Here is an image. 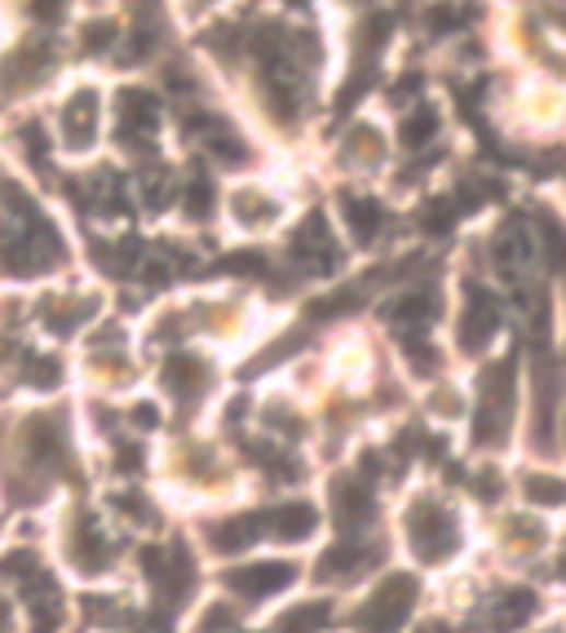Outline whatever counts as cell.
I'll return each instance as SVG.
<instances>
[{"label": "cell", "mask_w": 566, "mask_h": 633, "mask_svg": "<svg viewBox=\"0 0 566 633\" xmlns=\"http://www.w3.org/2000/svg\"><path fill=\"white\" fill-rule=\"evenodd\" d=\"M120 147L129 142L134 151H147V138L160 129V102L147 89H120Z\"/></svg>", "instance_id": "6da1fadb"}, {"label": "cell", "mask_w": 566, "mask_h": 633, "mask_svg": "<svg viewBox=\"0 0 566 633\" xmlns=\"http://www.w3.org/2000/svg\"><path fill=\"white\" fill-rule=\"evenodd\" d=\"M407 607H412V585L407 580H385L381 594L363 607V624L377 629V633H390L407 615Z\"/></svg>", "instance_id": "7a4b0ae2"}, {"label": "cell", "mask_w": 566, "mask_h": 633, "mask_svg": "<svg viewBox=\"0 0 566 633\" xmlns=\"http://www.w3.org/2000/svg\"><path fill=\"white\" fill-rule=\"evenodd\" d=\"M93 129H97V93L93 89H80L67 107H62V138L67 147H89L93 142Z\"/></svg>", "instance_id": "3957f363"}, {"label": "cell", "mask_w": 566, "mask_h": 633, "mask_svg": "<svg viewBox=\"0 0 566 633\" xmlns=\"http://www.w3.org/2000/svg\"><path fill=\"white\" fill-rule=\"evenodd\" d=\"M500 329V314H496V301L487 292H470V310H465V324H461V346L465 350H478L492 342V333Z\"/></svg>", "instance_id": "277c9868"}, {"label": "cell", "mask_w": 566, "mask_h": 633, "mask_svg": "<svg viewBox=\"0 0 566 633\" xmlns=\"http://www.w3.org/2000/svg\"><path fill=\"white\" fill-rule=\"evenodd\" d=\"M292 567L288 563H257V567H244V572H235V576H226V585H235L240 594H249V598H262V594H275V589H284V585H292Z\"/></svg>", "instance_id": "5b68a950"}, {"label": "cell", "mask_w": 566, "mask_h": 633, "mask_svg": "<svg viewBox=\"0 0 566 633\" xmlns=\"http://www.w3.org/2000/svg\"><path fill=\"white\" fill-rule=\"evenodd\" d=\"M346 222H350L355 240H363V244H368V240L381 231L385 214H381V204H377V199H368V195H346Z\"/></svg>", "instance_id": "8992f818"}, {"label": "cell", "mask_w": 566, "mask_h": 633, "mask_svg": "<svg viewBox=\"0 0 566 633\" xmlns=\"http://www.w3.org/2000/svg\"><path fill=\"white\" fill-rule=\"evenodd\" d=\"M45 67H49V49H45V45H27L23 54L10 58L5 84H14V80H36V76H45Z\"/></svg>", "instance_id": "52a82bcc"}, {"label": "cell", "mask_w": 566, "mask_h": 633, "mask_svg": "<svg viewBox=\"0 0 566 633\" xmlns=\"http://www.w3.org/2000/svg\"><path fill=\"white\" fill-rule=\"evenodd\" d=\"M390 320H394V324H407V333H412V329H425V324H429V297H425V292L398 297V301L390 306Z\"/></svg>", "instance_id": "ba28073f"}, {"label": "cell", "mask_w": 566, "mask_h": 633, "mask_svg": "<svg viewBox=\"0 0 566 633\" xmlns=\"http://www.w3.org/2000/svg\"><path fill=\"white\" fill-rule=\"evenodd\" d=\"M323 620H327V602H305V607H292V611H284V620H279V633H314Z\"/></svg>", "instance_id": "9c48e42d"}, {"label": "cell", "mask_w": 566, "mask_h": 633, "mask_svg": "<svg viewBox=\"0 0 566 633\" xmlns=\"http://www.w3.org/2000/svg\"><path fill=\"white\" fill-rule=\"evenodd\" d=\"M164 377H169L173 394H182V399H186L190 390L199 394V377H204V372L195 368V359H186V355H173V359H169V368H164Z\"/></svg>", "instance_id": "30bf717a"}, {"label": "cell", "mask_w": 566, "mask_h": 633, "mask_svg": "<svg viewBox=\"0 0 566 633\" xmlns=\"http://www.w3.org/2000/svg\"><path fill=\"white\" fill-rule=\"evenodd\" d=\"M204 134H208L204 142H208V147H212L221 160H244V142H240V134H235V129H226V125H217V120H212V125H204Z\"/></svg>", "instance_id": "8fae6325"}, {"label": "cell", "mask_w": 566, "mask_h": 633, "mask_svg": "<svg viewBox=\"0 0 566 633\" xmlns=\"http://www.w3.org/2000/svg\"><path fill=\"white\" fill-rule=\"evenodd\" d=\"M527 257H531L527 235H522L518 227H513V231L505 227V231H500V244H496V262H500V266H522Z\"/></svg>", "instance_id": "7c38bea8"}, {"label": "cell", "mask_w": 566, "mask_h": 633, "mask_svg": "<svg viewBox=\"0 0 566 633\" xmlns=\"http://www.w3.org/2000/svg\"><path fill=\"white\" fill-rule=\"evenodd\" d=\"M434 129H438V116H434L429 107H416V112L407 116V125H403V142H407V147H425V142L434 138Z\"/></svg>", "instance_id": "4fadbf2b"}, {"label": "cell", "mask_w": 566, "mask_h": 633, "mask_svg": "<svg viewBox=\"0 0 566 633\" xmlns=\"http://www.w3.org/2000/svg\"><path fill=\"white\" fill-rule=\"evenodd\" d=\"M116 36H120L116 23H111V19H97V23L84 27V49H89V54H102V49L116 45Z\"/></svg>", "instance_id": "5bb4252c"}, {"label": "cell", "mask_w": 566, "mask_h": 633, "mask_svg": "<svg viewBox=\"0 0 566 633\" xmlns=\"http://www.w3.org/2000/svg\"><path fill=\"white\" fill-rule=\"evenodd\" d=\"M390 41V19L385 14H372L359 23V49H381Z\"/></svg>", "instance_id": "9a60e30c"}, {"label": "cell", "mask_w": 566, "mask_h": 633, "mask_svg": "<svg viewBox=\"0 0 566 633\" xmlns=\"http://www.w3.org/2000/svg\"><path fill=\"white\" fill-rule=\"evenodd\" d=\"M208 208H212V182L199 177V182H190V191H186V214H190V218H208Z\"/></svg>", "instance_id": "2e32d148"}, {"label": "cell", "mask_w": 566, "mask_h": 633, "mask_svg": "<svg viewBox=\"0 0 566 633\" xmlns=\"http://www.w3.org/2000/svg\"><path fill=\"white\" fill-rule=\"evenodd\" d=\"M221 266L226 271H240V275H257V271H266V257L262 253H235V257H226Z\"/></svg>", "instance_id": "e0dca14e"}, {"label": "cell", "mask_w": 566, "mask_h": 633, "mask_svg": "<svg viewBox=\"0 0 566 633\" xmlns=\"http://www.w3.org/2000/svg\"><path fill=\"white\" fill-rule=\"evenodd\" d=\"M62 5H67V0H32V19H41V23H54V19L62 14Z\"/></svg>", "instance_id": "ac0fdd59"}, {"label": "cell", "mask_w": 566, "mask_h": 633, "mask_svg": "<svg viewBox=\"0 0 566 633\" xmlns=\"http://www.w3.org/2000/svg\"><path fill=\"white\" fill-rule=\"evenodd\" d=\"M451 23H457V14H451V10H434V14H429V27H434V32H447Z\"/></svg>", "instance_id": "d6986e66"}, {"label": "cell", "mask_w": 566, "mask_h": 633, "mask_svg": "<svg viewBox=\"0 0 566 633\" xmlns=\"http://www.w3.org/2000/svg\"><path fill=\"white\" fill-rule=\"evenodd\" d=\"M288 5H305V0H288Z\"/></svg>", "instance_id": "ffe728a7"}]
</instances>
